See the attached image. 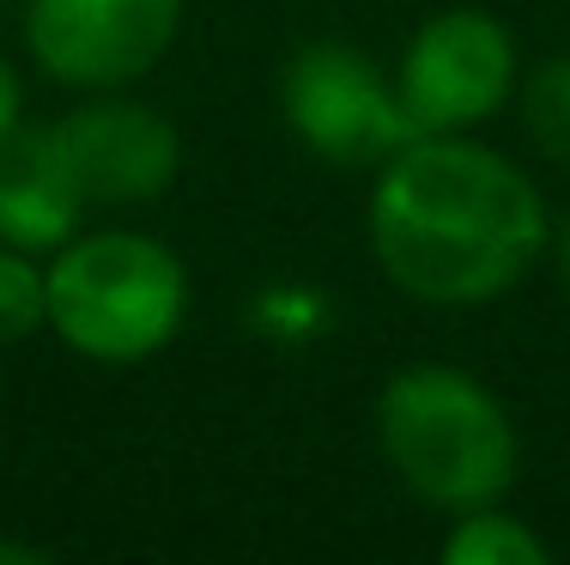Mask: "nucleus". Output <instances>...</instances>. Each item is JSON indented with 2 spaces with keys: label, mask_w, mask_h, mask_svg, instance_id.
<instances>
[{
  "label": "nucleus",
  "mask_w": 570,
  "mask_h": 565,
  "mask_svg": "<svg viewBox=\"0 0 570 565\" xmlns=\"http://www.w3.org/2000/svg\"><path fill=\"white\" fill-rule=\"evenodd\" d=\"M279 116L328 165H383L419 140L395 74L341 37H316L279 67Z\"/></svg>",
  "instance_id": "4"
},
{
  "label": "nucleus",
  "mask_w": 570,
  "mask_h": 565,
  "mask_svg": "<svg viewBox=\"0 0 570 565\" xmlns=\"http://www.w3.org/2000/svg\"><path fill=\"white\" fill-rule=\"evenodd\" d=\"M43 286L56 341L98 366H140L165 353L188 316L183 255L128 225H79L43 262Z\"/></svg>",
  "instance_id": "3"
},
{
  "label": "nucleus",
  "mask_w": 570,
  "mask_h": 565,
  "mask_svg": "<svg viewBox=\"0 0 570 565\" xmlns=\"http://www.w3.org/2000/svg\"><path fill=\"white\" fill-rule=\"evenodd\" d=\"M183 0H24V49L56 86L128 91L170 56Z\"/></svg>",
  "instance_id": "6"
},
{
  "label": "nucleus",
  "mask_w": 570,
  "mask_h": 565,
  "mask_svg": "<svg viewBox=\"0 0 570 565\" xmlns=\"http://www.w3.org/2000/svg\"><path fill=\"white\" fill-rule=\"evenodd\" d=\"M86 213L91 201L79 188L73 165H67L56 123L49 128L19 123L0 140V244L56 255L86 225Z\"/></svg>",
  "instance_id": "8"
},
{
  "label": "nucleus",
  "mask_w": 570,
  "mask_h": 565,
  "mask_svg": "<svg viewBox=\"0 0 570 565\" xmlns=\"http://www.w3.org/2000/svg\"><path fill=\"white\" fill-rule=\"evenodd\" d=\"M37 329H49V286L43 262L31 250L0 244V347L31 341Z\"/></svg>",
  "instance_id": "11"
},
{
  "label": "nucleus",
  "mask_w": 570,
  "mask_h": 565,
  "mask_svg": "<svg viewBox=\"0 0 570 565\" xmlns=\"http://www.w3.org/2000/svg\"><path fill=\"white\" fill-rule=\"evenodd\" d=\"M371 255L419 304H492L547 255L552 213L528 171L468 134H419L376 165Z\"/></svg>",
  "instance_id": "1"
},
{
  "label": "nucleus",
  "mask_w": 570,
  "mask_h": 565,
  "mask_svg": "<svg viewBox=\"0 0 570 565\" xmlns=\"http://www.w3.org/2000/svg\"><path fill=\"white\" fill-rule=\"evenodd\" d=\"M522 128L552 165H570V56H547L522 79Z\"/></svg>",
  "instance_id": "10"
},
{
  "label": "nucleus",
  "mask_w": 570,
  "mask_h": 565,
  "mask_svg": "<svg viewBox=\"0 0 570 565\" xmlns=\"http://www.w3.org/2000/svg\"><path fill=\"white\" fill-rule=\"evenodd\" d=\"M49 554L43 547H31V542H0V565H43Z\"/></svg>",
  "instance_id": "14"
},
{
  "label": "nucleus",
  "mask_w": 570,
  "mask_h": 565,
  "mask_svg": "<svg viewBox=\"0 0 570 565\" xmlns=\"http://www.w3.org/2000/svg\"><path fill=\"white\" fill-rule=\"evenodd\" d=\"M0 7H7V0H0Z\"/></svg>",
  "instance_id": "15"
},
{
  "label": "nucleus",
  "mask_w": 570,
  "mask_h": 565,
  "mask_svg": "<svg viewBox=\"0 0 570 565\" xmlns=\"http://www.w3.org/2000/svg\"><path fill=\"white\" fill-rule=\"evenodd\" d=\"M56 134L91 207H146L170 195L183 171L176 123L158 104H140L128 91H91V104L67 110Z\"/></svg>",
  "instance_id": "7"
},
{
  "label": "nucleus",
  "mask_w": 570,
  "mask_h": 565,
  "mask_svg": "<svg viewBox=\"0 0 570 565\" xmlns=\"http://www.w3.org/2000/svg\"><path fill=\"white\" fill-rule=\"evenodd\" d=\"M552 267H559V286H564V299H570V213H564V220L559 225H552Z\"/></svg>",
  "instance_id": "13"
},
{
  "label": "nucleus",
  "mask_w": 570,
  "mask_h": 565,
  "mask_svg": "<svg viewBox=\"0 0 570 565\" xmlns=\"http://www.w3.org/2000/svg\"><path fill=\"white\" fill-rule=\"evenodd\" d=\"M19 123H24V86H19V74H12V61L0 56V140Z\"/></svg>",
  "instance_id": "12"
},
{
  "label": "nucleus",
  "mask_w": 570,
  "mask_h": 565,
  "mask_svg": "<svg viewBox=\"0 0 570 565\" xmlns=\"http://www.w3.org/2000/svg\"><path fill=\"white\" fill-rule=\"evenodd\" d=\"M395 86L419 134H468L510 104V91L522 86V56L504 19L450 7L406 37Z\"/></svg>",
  "instance_id": "5"
},
{
  "label": "nucleus",
  "mask_w": 570,
  "mask_h": 565,
  "mask_svg": "<svg viewBox=\"0 0 570 565\" xmlns=\"http://www.w3.org/2000/svg\"><path fill=\"white\" fill-rule=\"evenodd\" d=\"M443 565H552V547L515 510L480 505L461 510L455 529L443 535Z\"/></svg>",
  "instance_id": "9"
},
{
  "label": "nucleus",
  "mask_w": 570,
  "mask_h": 565,
  "mask_svg": "<svg viewBox=\"0 0 570 565\" xmlns=\"http://www.w3.org/2000/svg\"><path fill=\"white\" fill-rule=\"evenodd\" d=\"M376 444L401 487L431 510H480L515 487V444L510 408L473 371L419 359L401 366L376 396Z\"/></svg>",
  "instance_id": "2"
}]
</instances>
